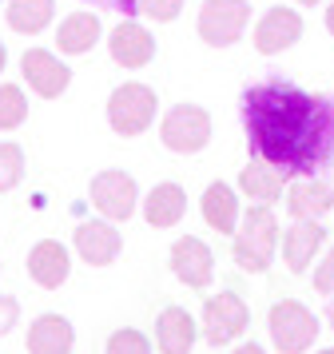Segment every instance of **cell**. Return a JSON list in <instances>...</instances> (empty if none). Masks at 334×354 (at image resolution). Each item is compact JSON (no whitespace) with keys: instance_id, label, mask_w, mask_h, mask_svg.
Wrapping results in <instances>:
<instances>
[{"instance_id":"f546056e","label":"cell","mask_w":334,"mask_h":354,"mask_svg":"<svg viewBox=\"0 0 334 354\" xmlns=\"http://www.w3.org/2000/svg\"><path fill=\"white\" fill-rule=\"evenodd\" d=\"M88 4H104V8H111V12L136 17V0H88Z\"/></svg>"},{"instance_id":"e0dca14e","label":"cell","mask_w":334,"mask_h":354,"mask_svg":"<svg viewBox=\"0 0 334 354\" xmlns=\"http://www.w3.org/2000/svg\"><path fill=\"white\" fill-rule=\"evenodd\" d=\"M195 335H199V326H195L187 306H163V310H159V319H156L159 354H191Z\"/></svg>"},{"instance_id":"4fadbf2b","label":"cell","mask_w":334,"mask_h":354,"mask_svg":"<svg viewBox=\"0 0 334 354\" xmlns=\"http://www.w3.org/2000/svg\"><path fill=\"white\" fill-rule=\"evenodd\" d=\"M108 52L120 68H147L156 60V36L147 32L140 20H124V24L111 28Z\"/></svg>"},{"instance_id":"1f68e13d","label":"cell","mask_w":334,"mask_h":354,"mask_svg":"<svg viewBox=\"0 0 334 354\" xmlns=\"http://www.w3.org/2000/svg\"><path fill=\"white\" fill-rule=\"evenodd\" d=\"M326 32L334 36V0H331V4H326Z\"/></svg>"},{"instance_id":"f1b7e54d","label":"cell","mask_w":334,"mask_h":354,"mask_svg":"<svg viewBox=\"0 0 334 354\" xmlns=\"http://www.w3.org/2000/svg\"><path fill=\"white\" fill-rule=\"evenodd\" d=\"M16 322H20V303H16L12 295H0V338L8 335Z\"/></svg>"},{"instance_id":"5bb4252c","label":"cell","mask_w":334,"mask_h":354,"mask_svg":"<svg viewBox=\"0 0 334 354\" xmlns=\"http://www.w3.org/2000/svg\"><path fill=\"white\" fill-rule=\"evenodd\" d=\"M28 279L36 287L44 290H56L68 283V274H72V255H68V247L56 239H40L36 247L28 251Z\"/></svg>"},{"instance_id":"6da1fadb","label":"cell","mask_w":334,"mask_h":354,"mask_svg":"<svg viewBox=\"0 0 334 354\" xmlns=\"http://www.w3.org/2000/svg\"><path fill=\"white\" fill-rule=\"evenodd\" d=\"M247 151L286 176H318L334 160V96L290 80H259L239 96Z\"/></svg>"},{"instance_id":"5b68a950","label":"cell","mask_w":334,"mask_h":354,"mask_svg":"<svg viewBox=\"0 0 334 354\" xmlns=\"http://www.w3.org/2000/svg\"><path fill=\"white\" fill-rule=\"evenodd\" d=\"M159 140L175 156H199L211 144V112L199 104H175L159 120Z\"/></svg>"},{"instance_id":"277c9868","label":"cell","mask_w":334,"mask_h":354,"mask_svg":"<svg viewBox=\"0 0 334 354\" xmlns=\"http://www.w3.org/2000/svg\"><path fill=\"white\" fill-rule=\"evenodd\" d=\"M267 330H270V342H275V351L279 354H306L315 346L318 338V319L315 310L299 299H283V303L270 306L267 315Z\"/></svg>"},{"instance_id":"9a60e30c","label":"cell","mask_w":334,"mask_h":354,"mask_svg":"<svg viewBox=\"0 0 334 354\" xmlns=\"http://www.w3.org/2000/svg\"><path fill=\"white\" fill-rule=\"evenodd\" d=\"M326 243V227L318 219H295V227H286L283 235V263L290 274H306V267L315 263V255Z\"/></svg>"},{"instance_id":"d4e9b609","label":"cell","mask_w":334,"mask_h":354,"mask_svg":"<svg viewBox=\"0 0 334 354\" xmlns=\"http://www.w3.org/2000/svg\"><path fill=\"white\" fill-rule=\"evenodd\" d=\"M20 179H24V147L0 140V192H12Z\"/></svg>"},{"instance_id":"e575fe53","label":"cell","mask_w":334,"mask_h":354,"mask_svg":"<svg viewBox=\"0 0 334 354\" xmlns=\"http://www.w3.org/2000/svg\"><path fill=\"white\" fill-rule=\"evenodd\" d=\"M295 4H302V8H315L318 0H295Z\"/></svg>"},{"instance_id":"8992f818","label":"cell","mask_w":334,"mask_h":354,"mask_svg":"<svg viewBox=\"0 0 334 354\" xmlns=\"http://www.w3.org/2000/svg\"><path fill=\"white\" fill-rule=\"evenodd\" d=\"M247 24H251V0H203L195 32L211 48H231L243 40Z\"/></svg>"},{"instance_id":"ba28073f","label":"cell","mask_w":334,"mask_h":354,"mask_svg":"<svg viewBox=\"0 0 334 354\" xmlns=\"http://www.w3.org/2000/svg\"><path fill=\"white\" fill-rule=\"evenodd\" d=\"M247 326H251V306L243 303L235 290H219L203 303V338L211 346L235 342Z\"/></svg>"},{"instance_id":"484cf974","label":"cell","mask_w":334,"mask_h":354,"mask_svg":"<svg viewBox=\"0 0 334 354\" xmlns=\"http://www.w3.org/2000/svg\"><path fill=\"white\" fill-rule=\"evenodd\" d=\"M104 354H151V342H147V335H143V330L124 326V330H115V335L108 338Z\"/></svg>"},{"instance_id":"52a82bcc","label":"cell","mask_w":334,"mask_h":354,"mask_svg":"<svg viewBox=\"0 0 334 354\" xmlns=\"http://www.w3.org/2000/svg\"><path fill=\"white\" fill-rule=\"evenodd\" d=\"M88 199H92V207L111 219V223H127L131 215H136V203H140V187H136V176H127L120 167H108V171H100L92 176L88 183Z\"/></svg>"},{"instance_id":"83f0119b","label":"cell","mask_w":334,"mask_h":354,"mask_svg":"<svg viewBox=\"0 0 334 354\" xmlns=\"http://www.w3.org/2000/svg\"><path fill=\"white\" fill-rule=\"evenodd\" d=\"M315 290L318 295H334V247L322 255V263H315Z\"/></svg>"},{"instance_id":"8fae6325","label":"cell","mask_w":334,"mask_h":354,"mask_svg":"<svg viewBox=\"0 0 334 354\" xmlns=\"http://www.w3.org/2000/svg\"><path fill=\"white\" fill-rule=\"evenodd\" d=\"M302 40V17L295 8H267L254 24V52L259 56H279Z\"/></svg>"},{"instance_id":"ffe728a7","label":"cell","mask_w":334,"mask_h":354,"mask_svg":"<svg viewBox=\"0 0 334 354\" xmlns=\"http://www.w3.org/2000/svg\"><path fill=\"white\" fill-rule=\"evenodd\" d=\"M100 36H104V24L95 12L88 8H76L72 17L60 20V28H56V44H60L64 56H84V52H92L100 44Z\"/></svg>"},{"instance_id":"d6986e66","label":"cell","mask_w":334,"mask_h":354,"mask_svg":"<svg viewBox=\"0 0 334 354\" xmlns=\"http://www.w3.org/2000/svg\"><path fill=\"white\" fill-rule=\"evenodd\" d=\"M28 354H72L76 346V326L64 319V315H40V319H32L28 326Z\"/></svg>"},{"instance_id":"7c38bea8","label":"cell","mask_w":334,"mask_h":354,"mask_svg":"<svg viewBox=\"0 0 334 354\" xmlns=\"http://www.w3.org/2000/svg\"><path fill=\"white\" fill-rule=\"evenodd\" d=\"M72 247H76V255L84 259L88 267H108V263H115V255L124 251V235L115 231L111 219H88V223L76 227Z\"/></svg>"},{"instance_id":"cb8c5ba5","label":"cell","mask_w":334,"mask_h":354,"mask_svg":"<svg viewBox=\"0 0 334 354\" xmlns=\"http://www.w3.org/2000/svg\"><path fill=\"white\" fill-rule=\"evenodd\" d=\"M28 120V96L16 84H0V131H16Z\"/></svg>"},{"instance_id":"2e32d148","label":"cell","mask_w":334,"mask_h":354,"mask_svg":"<svg viewBox=\"0 0 334 354\" xmlns=\"http://www.w3.org/2000/svg\"><path fill=\"white\" fill-rule=\"evenodd\" d=\"M326 211H334V187L326 179L299 176L286 187V215L290 219H322Z\"/></svg>"},{"instance_id":"d6a6232c","label":"cell","mask_w":334,"mask_h":354,"mask_svg":"<svg viewBox=\"0 0 334 354\" xmlns=\"http://www.w3.org/2000/svg\"><path fill=\"white\" fill-rule=\"evenodd\" d=\"M326 322H331V330H334V295H331V303H326Z\"/></svg>"},{"instance_id":"836d02e7","label":"cell","mask_w":334,"mask_h":354,"mask_svg":"<svg viewBox=\"0 0 334 354\" xmlns=\"http://www.w3.org/2000/svg\"><path fill=\"white\" fill-rule=\"evenodd\" d=\"M4 64H8V48L0 44V72H4Z\"/></svg>"},{"instance_id":"603a6c76","label":"cell","mask_w":334,"mask_h":354,"mask_svg":"<svg viewBox=\"0 0 334 354\" xmlns=\"http://www.w3.org/2000/svg\"><path fill=\"white\" fill-rule=\"evenodd\" d=\"M52 17H56V0H8V8H4L8 28L20 36L44 32L52 24Z\"/></svg>"},{"instance_id":"d590c367","label":"cell","mask_w":334,"mask_h":354,"mask_svg":"<svg viewBox=\"0 0 334 354\" xmlns=\"http://www.w3.org/2000/svg\"><path fill=\"white\" fill-rule=\"evenodd\" d=\"M315 354H334V346H326V351H315Z\"/></svg>"},{"instance_id":"7402d4cb","label":"cell","mask_w":334,"mask_h":354,"mask_svg":"<svg viewBox=\"0 0 334 354\" xmlns=\"http://www.w3.org/2000/svg\"><path fill=\"white\" fill-rule=\"evenodd\" d=\"M290 183V176L286 171H279V167H270V163H247L243 171H239V192L247 195V199H254V203H275L279 195H283V187Z\"/></svg>"},{"instance_id":"44dd1931","label":"cell","mask_w":334,"mask_h":354,"mask_svg":"<svg viewBox=\"0 0 334 354\" xmlns=\"http://www.w3.org/2000/svg\"><path fill=\"white\" fill-rule=\"evenodd\" d=\"M199 211H203V219L211 231H219V235H235L239 227V195L231 183H223V179H215V183H207L203 199H199Z\"/></svg>"},{"instance_id":"ac0fdd59","label":"cell","mask_w":334,"mask_h":354,"mask_svg":"<svg viewBox=\"0 0 334 354\" xmlns=\"http://www.w3.org/2000/svg\"><path fill=\"white\" fill-rule=\"evenodd\" d=\"M187 215V192L179 183H156L147 199H143V219L156 227V231H167V227H179Z\"/></svg>"},{"instance_id":"3957f363","label":"cell","mask_w":334,"mask_h":354,"mask_svg":"<svg viewBox=\"0 0 334 354\" xmlns=\"http://www.w3.org/2000/svg\"><path fill=\"white\" fill-rule=\"evenodd\" d=\"M156 88H147V84L140 80H127L120 84V88H111L108 96V124L115 136H124V140H131V136H143V131L156 124Z\"/></svg>"},{"instance_id":"7a4b0ae2","label":"cell","mask_w":334,"mask_h":354,"mask_svg":"<svg viewBox=\"0 0 334 354\" xmlns=\"http://www.w3.org/2000/svg\"><path fill=\"white\" fill-rule=\"evenodd\" d=\"M275 251H279V219H275L270 203H254V207H247L243 223L235 227V239H231L235 267L247 274H263L275 263Z\"/></svg>"},{"instance_id":"30bf717a","label":"cell","mask_w":334,"mask_h":354,"mask_svg":"<svg viewBox=\"0 0 334 354\" xmlns=\"http://www.w3.org/2000/svg\"><path fill=\"white\" fill-rule=\"evenodd\" d=\"M171 274L191 290H203L211 287L215 279V255L199 235H179L171 243Z\"/></svg>"},{"instance_id":"9c48e42d","label":"cell","mask_w":334,"mask_h":354,"mask_svg":"<svg viewBox=\"0 0 334 354\" xmlns=\"http://www.w3.org/2000/svg\"><path fill=\"white\" fill-rule=\"evenodd\" d=\"M20 72H24L28 88L40 100L64 96V92H68V84H72V68L64 64L56 52H48V48H28V52H24V56H20Z\"/></svg>"},{"instance_id":"4dcf8cb0","label":"cell","mask_w":334,"mask_h":354,"mask_svg":"<svg viewBox=\"0 0 334 354\" xmlns=\"http://www.w3.org/2000/svg\"><path fill=\"white\" fill-rule=\"evenodd\" d=\"M231 354H267V351H263L259 342H239V346H235Z\"/></svg>"},{"instance_id":"4316f807","label":"cell","mask_w":334,"mask_h":354,"mask_svg":"<svg viewBox=\"0 0 334 354\" xmlns=\"http://www.w3.org/2000/svg\"><path fill=\"white\" fill-rule=\"evenodd\" d=\"M183 12V0H136V17H147L156 24H171Z\"/></svg>"}]
</instances>
